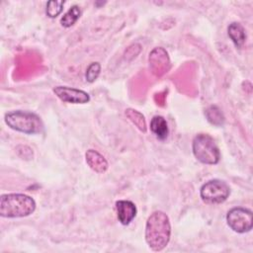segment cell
<instances>
[{
  "instance_id": "cell-14",
  "label": "cell",
  "mask_w": 253,
  "mask_h": 253,
  "mask_svg": "<svg viewBox=\"0 0 253 253\" xmlns=\"http://www.w3.org/2000/svg\"><path fill=\"white\" fill-rule=\"evenodd\" d=\"M81 15V10L77 5H73L69 8V10L61 17L60 19V24L64 28H69L73 26L78 19L80 18Z\"/></svg>"
},
{
  "instance_id": "cell-10",
  "label": "cell",
  "mask_w": 253,
  "mask_h": 253,
  "mask_svg": "<svg viewBox=\"0 0 253 253\" xmlns=\"http://www.w3.org/2000/svg\"><path fill=\"white\" fill-rule=\"evenodd\" d=\"M85 159L88 166L97 173H104L108 170L109 164L106 158L97 150L89 149L85 153Z\"/></svg>"
},
{
  "instance_id": "cell-3",
  "label": "cell",
  "mask_w": 253,
  "mask_h": 253,
  "mask_svg": "<svg viewBox=\"0 0 253 253\" xmlns=\"http://www.w3.org/2000/svg\"><path fill=\"white\" fill-rule=\"evenodd\" d=\"M4 121L10 128L26 134L40 133L43 130V124L41 118L32 112L12 111L5 115Z\"/></svg>"
},
{
  "instance_id": "cell-8",
  "label": "cell",
  "mask_w": 253,
  "mask_h": 253,
  "mask_svg": "<svg viewBox=\"0 0 253 253\" xmlns=\"http://www.w3.org/2000/svg\"><path fill=\"white\" fill-rule=\"evenodd\" d=\"M149 65L155 75H162L169 69L170 59L167 51L163 47H155L149 53Z\"/></svg>"
},
{
  "instance_id": "cell-12",
  "label": "cell",
  "mask_w": 253,
  "mask_h": 253,
  "mask_svg": "<svg viewBox=\"0 0 253 253\" xmlns=\"http://www.w3.org/2000/svg\"><path fill=\"white\" fill-rule=\"evenodd\" d=\"M150 130L158 139L164 140L169 133L166 120L162 116H154L150 121Z\"/></svg>"
},
{
  "instance_id": "cell-15",
  "label": "cell",
  "mask_w": 253,
  "mask_h": 253,
  "mask_svg": "<svg viewBox=\"0 0 253 253\" xmlns=\"http://www.w3.org/2000/svg\"><path fill=\"white\" fill-rule=\"evenodd\" d=\"M126 116L129 119V121L142 132H145L147 129L146 122L144 116L134 109H126Z\"/></svg>"
},
{
  "instance_id": "cell-13",
  "label": "cell",
  "mask_w": 253,
  "mask_h": 253,
  "mask_svg": "<svg viewBox=\"0 0 253 253\" xmlns=\"http://www.w3.org/2000/svg\"><path fill=\"white\" fill-rule=\"evenodd\" d=\"M207 120L213 126H221L224 124L225 118L221 110L217 106H210L205 112Z\"/></svg>"
},
{
  "instance_id": "cell-16",
  "label": "cell",
  "mask_w": 253,
  "mask_h": 253,
  "mask_svg": "<svg viewBox=\"0 0 253 253\" xmlns=\"http://www.w3.org/2000/svg\"><path fill=\"white\" fill-rule=\"evenodd\" d=\"M64 1L62 0H51L48 1L45 8V14L49 18H56L63 10Z\"/></svg>"
},
{
  "instance_id": "cell-9",
  "label": "cell",
  "mask_w": 253,
  "mask_h": 253,
  "mask_svg": "<svg viewBox=\"0 0 253 253\" xmlns=\"http://www.w3.org/2000/svg\"><path fill=\"white\" fill-rule=\"evenodd\" d=\"M116 211L119 221L123 225H127L135 217L137 210L131 201L119 200L116 202Z\"/></svg>"
},
{
  "instance_id": "cell-5",
  "label": "cell",
  "mask_w": 253,
  "mask_h": 253,
  "mask_svg": "<svg viewBox=\"0 0 253 253\" xmlns=\"http://www.w3.org/2000/svg\"><path fill=\"white\" fill-rule=\"evenodd\" d=\"M230 195L229 186L221 180L213 179L206 182L200 189V196L205 203L221 204Z\"/></svg>"
},
{
  "instance_id": "cell-1",
  "label": "cell",
  "mask_w": 253,
  "mask_h": 253,
  "mask_svg": "<svg viewBox=\"0 0 253 253\" xmlns=\"http://www.w3.org/2000/svg\"><path fill=\"white\" fill-rule=\"evenodd\" d=\"M171 223L169 216L161 211H153L145 224V241L152 251H161L169 243Z\"/></svg>"
},
{
  "instance_id": "cell-4",
  "label": "cell",
  "mask_w": 253,
  "mask_h": 253,
  "mask_svg": "<svg viewBox=\"0 0 253 253\" xmlns=\"http://www.w3.org/2000/svg\"><path fill=\"white\" fill-rule=\"evenodd\" d=\"M192 149L196 159L204 164L214 165L220 160L219 148L208 133L197 134L193 139Z\"/></svg>"
},
{
  "instance_id": "cell-11",
  "label": "cell",
  "mask_w": 253,
  "mask_h": 253,
  "mask_svg": "<svg viewBox=\"0 0 253 253\" xmlns=\"http://www.w3.org/2000/svg\"><path fill=\"white\" fill-rule=\"evenodd\" d=\"M227 34L237 48H241L243 46L246 40V34L243 26L240 23H231L227 28Z\"/></svg>"
},
{
  "instance_id": "cell-6",
  "label": "cell",
  "mask_w": 253,
  "mask_h": 253,
  "mask_svg": "<svg viewBox=\"0 0 253 253\" xmlns=\"http://www.w3.org/2000/svg\"><path fill=\"white\" fill-rule=\"evenodd\" d=\"M227 225L237 233H245L253 227V213L250 210L235 207L226 213Z\"/></svg>"
},
{
  "instance_id": "cell-17",
  "label": "cell",
  "mask_w": 253,
  "mask_h": 253,
  "mask_svg": "<svg viewBox=\"0 0 253 253\" xmlns=\"http://www.w3.org/2000/svg\"><path fill=\"white\" fill-rule=\"evenodd\" d=\"M101 72V65L99 62H92L86 69L85 72V78L87 80V82L92 83L94 82L98 76L100 75Z\"/></svg>"
},
{
  "instance_id": "cell-2",
  "label": "cell",
  "mask_w": 253,
  "mask_h": 253,
  "mask_svg": "<svg viewBox=\"0 0 253 253\" xmlns=\"http://www.w3.org/2000/svg\"><path fill=\"white\" fill-rule=\"evenodd\" d=\"M35 210V200L26 194H4L0 198V215L2 217H25L32 214Z\"/></svg>"
},
{
  "instance_id": "cell-7",
  "label": "cell",
  "mask_w": 253,
  "mask_h": 253,
  "mask_svg": "<svg viewBox=\"0 0 253 253\" xmlns=\"http://www.w3.org/2000/svg\"><path fill=\"white\" fill-rule=\"evenodd\" d=\"M52 91L64 103L86 104L90 101L89 94L80 89L68 86H55Z\"/></svg>"
}]
</instances>
